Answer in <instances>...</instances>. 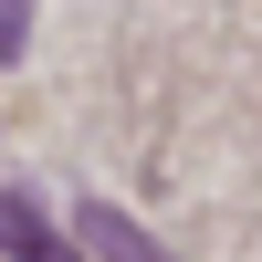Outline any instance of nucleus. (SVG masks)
Wrapping results in <instances>:
<instances>
[{"mask_svg": "<svg viewBox=\"0 0 262 262\" xmlns=\"http://www.w3.org/2000/svg\"><path fill=\"white\" fill-rule=\"evenodd\" d=\"M74 242H84V262H179L158 231H137L126 210H105V200H84V210H74Z\"/></svg>", "mask_w": 262, "mask_h": 262, "instance_id": "nucleus-1", "label": "nucleus"}, {"mask_svg": "<svg viewBox=\"0 0 262 262\" xmlns=\"http://www.w3.org/2000/svg\"><path fill=\"white\" fill-rule=\"evenodd\" d=\"M0 252H11V262H74V252H63V231L42 221L21 189H0Z\"/></svg>", "mask_w": 262, "mask_h": 262, "instance_id": "nucleus-2", "label": "nucleus"}, {"mask_svg": "<svg viewBox=\"0 0 262 262\" xmlns=\"http://www.w3.org/2000/svg\"><path fill=\"white\" fill-rule=\"evenodd\" d=\"M21 42H32V0H0V63H21Z\"/></svg>", "mask_w": 262, "mask_h": 262, "instance_id": "nucleus-3", "label": "nucleus"}]
</instances>
